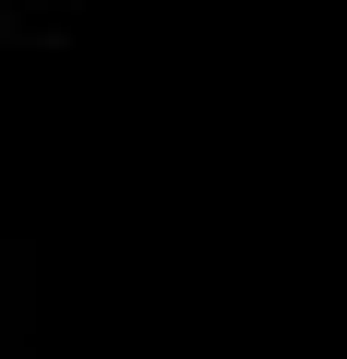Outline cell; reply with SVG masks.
Segmentation results:
<instances>
[{"label":"cell","mask_w":347,"mask_h":359,"mask_svg":"<svg viewBox=\"0 0 347 359\" xmlns=\"http://www.w3.org/2000/svg\"><path fill=\"white\" fill-rule=\"evenodd\" d=\"M0 359H347V0H0Z\"/></svg>","instance_id":"1"}]
</instances>
